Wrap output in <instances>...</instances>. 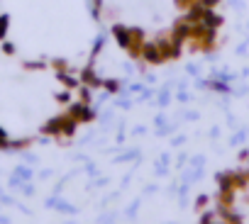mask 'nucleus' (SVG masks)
I'll return each mask as SVG.
<instances>
[{"mask_svg":"<svg viewBox=\"0 0 249 224\" xmlns=\"http://www.w3.org/2000/svg\"><path fill=\"white\" fill-rule=\"evenodd\" d=\"M142 59L152 66L157 64H164V54L159 49V42H144V49H142Z\"/></svg>","mask_w":249,"mask_h":224,"instance_id":"7ed1b4c3","label":"nucleus"},{"mask_svg":"<svg viewBox=\"0 0 249 224\" xmlns=\"http://www.w3.org/2000/svg\"><path fill=\"white\" fill-rule=\"evenodd\" d=\"M64 125H66V115H59V117H52L44 127H42V134H49V137H56L64 132Z\"/></svg>","mask_w":249,"mask_h":224,"instance_id":"39448f33","label":"nucleus"},{"mask_svg":"<svg viewBox=\"0 0 249 224\" xmlns=\"http://www.w3.org/2000/svg\"><path fill=\"white\" fill-rule=\"evenodd\" d=\"M66 115H69V117H73L76 122H93V120H95V112L90 110V105H88V102H71Z\"/></svg>","mask_w":249,"mask_h":224,"instance_id":"f257e3e1","label":"nucleus"},{"mask_svg":"<svg viewBox=\"0 0 249 224\" xmlns=\"http://www.w3.org/2000/svg\"><path fill=\"white\" fill-rule=\"evenodd\" d=\"M222 15H217L215 10H205V15H203V25L205 27H210V30H217V27H222Z\"/></svg>","mask_w":249,"mask_h":224,"instance_id":"0eeeda50","label":"nucleus"},{"mask_svg":"<svg viewBox=\"0 0 249 224\" xmlns=\"http://www.w3.org/2000/svg\"><path fill=\"white\" fill-rule=\"evenodd\" d=\"M8 27H10V17L8 15H0V39L8 37Z\"/></svg>","mask_w":249,"mask_h":224,"instance_id":"1a4fd4ad","label":"nucleus"},{"mask_svg":"<svg viewBox=\"0 0 249 224\" xmlns=\"http://www.w3.org/2000/svg\"><path fill=\"white\" fill-rule=\"evenodd\" d=\"M81 83H83V85H88V88H103V80L93 73V68H90V66H86V68L81 71Z\"/></svg>","mask_w":249,"mask_h":224,"instance_id":"423d86ee","label":"nucleus"},{"mask_svg":"<svg viewBox=\"0 0 249 224\" xmlns=\"http://www.w3.org/2000/svg\"><path fill=\"white\" fill-rule=\"evenodd\" d=\"M25 68H30V71H39V68H44V64H42V61H27Z\"/></svg>","mask_w":249,"mask_h":224,"instance_id":"2eb2a0df","label":"nucleus"},{"mask_svg":"<svg viewBox=\"0 0 249 224\" xmlns=\"http://www.w3.org/2000/svg\"><path fill=\"white\" fill-rule=\"evenodd\" d=\"M181 42H176L174 37H164V39H159V49H161V54H164V61H171V59H178L181 56Z\"/></svg>","mask_w":249,"mask_h":224,"instance_id":"f03ea898","label":"nucleus"},{"mask_svg":"<svg viewBox=\"0 0 249 224\" xmlns=\"http://www.w3.org/2000/svg\"><path fill=\"white\" fill-rule=\"evenodd\" d=\"M78 125H81V122H76L73 117H69V115H66V125H64V132H61V134H64V137H73Z\"/></svg>","mask_w":249,"mask_h":224,"instance_id":"6e6552de","label":"nucleus"},{"mask_svg":"<svg viewBox=\"0 0 249 224\" xmlns=\"http://www.w3.org/2000/svg\"><path fill=\"white\" fill-rule=\"evenodd\" d=\"M100 10H103V0H93V17H100Z\"/></svg>","mask_w":249,"mask_h":224,"instance_id":"dca6fc26","label":"nucleus"},{"mask_svg":"<svg viewBox=\"0 0 249 224\" xmlns=\"http://www.w3.org/2000/svg\"><path fill=\"white\" fill-rule=\"evenodd\" d=\"M200 5L208 8V10H215V8L220 5V0H200Z\"/></svg>","mask_w":249,"mask_h":224,"instance_id":"4468645a","label":"nucleus"},{"mask_svg":"<svg viewBox=\"0 0 249 224\" xmlns=\"http://www.w3.org/2000/svg\"><path fill=\"white\" fill-rule=\"evenodd\" d=\"M208 200H210L208 195H200V197H198V202H196V207H198V209H203V207L208 205Z\"/></svg>","mask_w":249,"mask_h":224,"instance_id":"a211bd4d","label":"nucleus"},{"mask_svg":"<svg viewBox=\"0 0 249 224\" xmlns=\"http://www.w3.org/2000/svg\"><path fill=\"white\" fill-rule=\"evenodd\" d=\"M3 51H5V54H15V47H13L10 42H3Z\"/></svg>","mask_w":249,"mask_h":224,"instance_id":"6ab92c4d","label":"nucleus"},{"mask_svg":"<svg viewBox=\"0 0 249 224\" xmlns=\"http://www.w3.org/2000/svg\"><path fill=\"white\" fill-rule=\"evenodd\" d=\"M103 88H105L107 93H117V90H120V80H115V78H107V80H103Z\"/></svg>","mask_w":249,"mask_h":224,"instance_id":"9d476101","label":"nucleus"},{"mask_svg":"<svg viewBox=\"0 0 249 224\" xmlns=\"http://www.w3.org/2000/svg\"><path fill=\"white\" fill-rule=\"evenodd\" d=\"M112 37H115V42L127 51L130 49V44H132V27H124V25H112Z\"/></svg>","mask_w":249,"mask_h":224,"instance_id":"20e7f679","label":"nucleus"},{"mask_svg":"<svg viewBox=\"0 0 249 224\" xmlns=\"http://www.w3.org/2000/svg\"><path fill=\"white\" fill-rule=\"evenodd\" d=\"M90 90H93V88L81 85V102H88V105H90V97H93V95H90Z\"/></svg>","mask_w":249,"mask_h":224,"instance_id":"9b49d317","label":"nucleus"},{"mask_svg":"<svg viewBox=\"0 0 249 224\" xmlns=\"http://www.w3.org/2000/svg\"><path fill=\"white\" fill-rule=\"evenodd\" d=\"M52 66L56 68V73H64V71H69V64H66V61H61V59L52 61Z\"/></svg>","mask_w":249,"mask_h":224,"instance_id":"f8f14e48","label":"nucleus"},{"mask_svg":"<svg viewBox=\"0 0 249 224\" xmlns=\"http://www.w3.org/2000/svg\"><path fill=\"white\" fill-rule=\"evenodd\" d=\"M56 100H59V102H69V100H71V93H69V88H66V90H61V93L56 95Z\"/></svg>","mask_w":249,"mask_h":224,"instance_id":"f3484780","label":"nucleus"},{"mask_svg":"<svg viewBox=\"0 0 249 224\" xmlns=\"http://www.w3.org/2000/svg\"><path fill=\"white\" fill-rule=\"evenodd\" d=\"M174 5H176L178 10H188V8L193 5V0H174Z\"/></svg>","mask_w":249,"mask_h":224,"instance_id":"ddd939ff","label":"nucleus"}]
</instances>
